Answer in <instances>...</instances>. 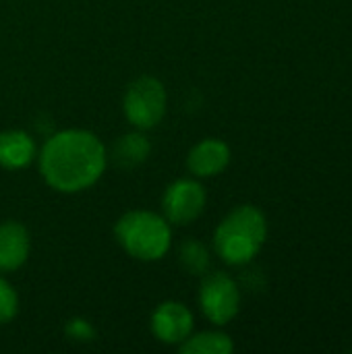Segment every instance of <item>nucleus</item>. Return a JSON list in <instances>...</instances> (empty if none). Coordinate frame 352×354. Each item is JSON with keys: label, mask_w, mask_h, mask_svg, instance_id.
<instances>
[{"label": "nucleus", "mask_w": 352, "mask_h": 354, "mask_svg": "<svg viewBox=\"0 0 352 354\" xmlns=\"http://www.w3.org/2000/svg\"><path fill=\"white\" fill-rule=\"evenodd\" d=\"M106 162V147L93 133L68 129L46 141L39 153V172L52 189L79 193L102 178Z\"/></svg>", "instance_id": "obj_1"}, {"label": "nucleus", "mask_w": 352, "mask_h": 354, "mask_svg": "<svg viewBox=\"0 0 352 354\" xmlns=\"http://www.w3.org/2000/svg\"><path fill=\"white\" fill-rule=\"evenodd\" d=\"M268 236V224L263 214L253 205H241L230 212L214 234L218 255L230 266L249 263Z\"/></svg>", "instance_id": "obj_2"}, {"label": "nucleus", "mask_w": 352, "mask_h": 354, "mask_svg": "<svg viewBox=\"0 0 352 354\" xmlns=\"http://www.w3.org/2000/svg\"><path fill=\"white\" fill-rule=\"evenodd\" d=\"M120 247L139 261L162 259L172 243L170 222L154 212L135 209L124 214L114 226Z\"/></svg>", "instance_id": "obj_3"}, {"label": "nucleus", "mask_w": 352, "mask_h": 354, "mask_svg": "<svg viewBox=\"0 0 352 354\" xmlns=\"http://www.w3.org/2000/svg\"><path fill=\"white\" fill-rule=\"evenodd\" d=\"M124 116L135 129H154L166 114V89L154 77H139L127 87Z\"/></svg>", "instance_id": "obj_4"}, {"label": "nucleus", "mask_w": 352, "mask_h": 354, "mask_svg": "<svg viewBox=\"0 0 352 354\" xmlns=\"http://www.w3.org/2000/svg\"><path fill=\"white\" fill-rule=\"evenodd\" d=\"M199 305L212 324L226 326L241 307V292L237 282L222 272L207 274L199 288Z\"/></svg>", "instance_id": "obj_5"}, {"label": "nucleus", "mask_w": 352, "mask_h": 354, "mask_svg": "<svg viewBox=\"0 0 352 354\" xmlns=\"http://www.w3.org/2000/svg\"><path fill=\"white\" fill-rule=\"evenodd\" d=\"M203 207H205V191L193 178L174 180L164 191L162 209H164V218L170 224L187 226L201 216Z\"/></svg>", "instance_id": "obj_6"}, {"label": "nucleus", "mask_w": 352, "mask_h": 354, "mask_svg": "<svg viewBox=\"0 0 352 354\" xmlns=\"http://www.w3.org/2000/svg\"><path fill=\"white\" fill-rule=\"evenodd\" d=\"M151 332L164 344H183L193 332V315L183 303L166 301L151 315Z\"/></svg>", "instance_id": "obj_7"}, {"label": "nucleus", "mask_w": 352, "mask_h": 354, "mask_svg": "<svg viewBox=\"0 0 352 354\" xmlns=\"http://www.w3.org/2000/svg\"><path fill=\"white\" fill-rule=\"evenodd\" d=\"M228 162L230 147L220 139H205L197 143L187 156V166L197 178H210L220 174L228 166Z\"/></svg>", "instance_id": "obj_8"}, {"label": "nucleus", "mask_w": 352, "mask_h": 354, "mask_svg": "<svg viewBox=\"0 0 352 354\" xmlns=\"http://www.w3.org/2000/svg\"><path fill=\"white\" fill-rule=\"evenodd\" d=\"M29 232L19 222L0 224V272L19 270L29 257Z\"/></svg>", "instance_id": "obj_9"}, {"label": "nucleus", "mask_w": 352, "mask_h": 354, "mask_svg": "<svg viewBox=\"0 0 352 354\" xmlns=\"http://www.w3.org/2000/svg\"><path fill=\"white\" fill-rule=\"evenodd\" d=\"M35 143L25 131H4L0 133V166L6 170H19L33 162Z\"/></svg>", "instance_id": "obj_10"}, {"label": "nucleus", "mask_w": 352, "mask_h": 354, "mask_svg": "<svg viewBox=\"0 0 352 354\" xmlns=\"http://www.w3.org/2000/svg\"><path fill=\"white\" fill-rule=\"evenodd\" d=\"M149 149H151V145L143 133H127L114 143L112 160L122 170H133L147 160Z\"/></svg>", "instance_id": "obj_11"}, {"label": "nucleus", "mask_w": 352, "mask_h": 354, "mask_svg": "<svg viewBox=\"0 0 352 354\" xmlns=\"http://www.w3.org/2000/svg\"><path fill=\"white\" fill-rule=\"evenodd\" d=\"M232 348V340L222 332H203L197 336H189L180 344L183 354H230Z\"/></svg>", "instance_id": "obj_12"}, {"label": "nucleus", "mask_w": 352, "mask_h": 354, "mask_svg": "<svg viewBox=\"0 0 352 354\" xmlns=\"http://www.w3.org/2000/svg\"><path fill=\"white\" fill-rule=\"evenodd\" d=\"M178 259H180V266L189 274H195V276H203L207 272V268H210V253L197 241L183 243L180 253H178Z\"/></svg>", "instance_id": "obj_13"}, {"label": "nucleus", "mask_w": 352, "mask_h": 354, "mask_svg": "<svg viewBox=\"0 0 352 354\" xmlns=\"http://www.w3.org/2000/svg\"><path fill=\"white\" fill-rule=\"evenodd\" d=\"M19 311V299L12 286L0 278V324H8Z\"/></svg>", "instance_id": "obj_14"}, {"label": "nucleus", "mask_w": 352, "mask_h": 354, "mask_svg": "<svg viewBox=\"0 0 352 354\" xmlns=\"http://www.w3.org/2000/svg\"><path fill=\"white\" fill-rule=\"evenodd\" d=\"M66 332H68V336H71V338H75V340H91V338H93V330H91V326H89L87 322H83V319H75V322H71V324H68V328H66Z\"/></svg>", "instance_id": "obj_15"}]
</instances>
